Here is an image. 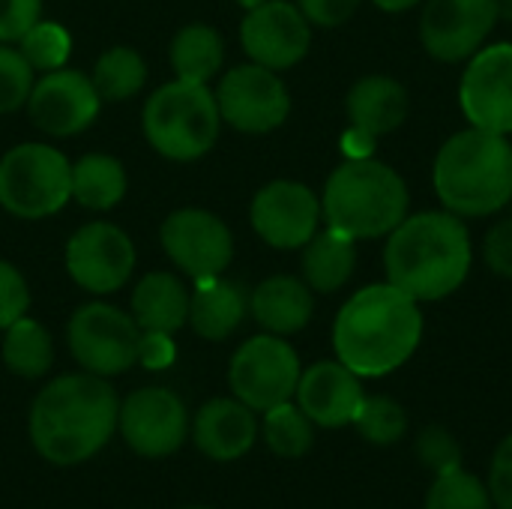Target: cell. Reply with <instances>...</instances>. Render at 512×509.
<instances>
[{"instance_id": "obj_7", "label": "cell", "mask_w": 512, "mask_h": 509, "mask_svg": "<svg viewBox=\"0 0 512 509\" xmlns=\"http://www.w3.org/2000/svg\"><path fill=\"white\" fill-rule=\"evenodd\" d=\"M72 198V165L48 144H18L0 159V207L18 219H45Z\"/></svg>"}, {"instance_id": "obj_44", "label": "cell", "mask_w": 512, "mask_h": 509, "mask_svg": "<svg viewBox=\"0 0 512 509\" xmlns=\"http://www.w3.org/2000/svg\"><path fill=\"white\" fill-rule=\"evenodd\" d=\"M234 3H240V6L249 12V9H255V6H261V3H267V0H234Z\"/></svg>"}, {"instance_id": "obj_21", "label": "cell", "mask_w": 512, "mask_h": 509, "mask_svg": "<svg viewBox=\"0 0 512 509\" xmlns=\"http://www.w3.org/2000/svg\"><path fill=\"white\" fill-rule=\"evenodd\" d=\"M408 108H411L408 90L390 75L360 78L348 90V99H345L351 129H357L369 138H381V135L396 132L405 123Z\"/></svg>"}, {"instance_id": "obj_8", "label": "cell", "mask_w": 512, "mask_h": 509, "mask_svg": "<svg viewBox=\"0 0 512 509\" xmlns=\"http://www.w3.org/2000/svg\"><path fill=\"white\" fill-rule=\"evenodd\" d=\"M228 381L246 408L270 411L294 399L300 384V357L282 336L264 333L240 345L231 360Z\"/></svg>"}, {"instance_id": "obj_37", "label": "cell", "mask_w": 512, "mask_h": 509, "mask_svg": "<svg viewBox=\"0 0 512 509\" xmlns=\"http://www.w3.org/2000/svg\"><path fill=\"white\" fill-rule=\"evenodd\" d=\"M42 12V0H0V42H18Z\"/></svg>"}, {"instance_id": "obj_43", "label": "cell", "mask_w": 512, "mask_h": 509, "mask_svg": "<svg viewBox=\"0 0 512 509\" xmlns=\"http://www.w3.org/2000/svg\"><path fill=\"white\" fill-rule=\"evenodd\" d=\"M498 15L501 18H512V0H498Z\"/></svg>"}, {"instance_id": "obj_10", "label": "cell", "mask_w": 512, "mask_h": 509, "mask_svg": "<svg viewBox=\"0 0 512 509\" xmlns=\"http://www.w3.org/2000/svg\"><path fill=\"white\" fill-rule=\"evenodd\" d=\"M216 105L225 123L240 132L264 135L279 129L291 114V96L282 78L258 63L231 69L216 90Z\"/></svg>"}, {"instance_id": "obj_39", "label": "cell", "mask_w": 512, "mask_h": 509, "mask_svg": "<svg viewBox=\"0 0 512 509\" xmlns=\"http://www.w3.org/2000/svg\"><path fill=\"white\" fill-rule=\"evenodd\" d=\"M489 495L498 509H512V435H507L495 456H492V471H489Z\"/></svg>"}, {"instance_id": "obj_41", "label": "cell", "mask_w": 512, "mask_h": 509, "mask_svg": "<svg viewBox=\"0 0 512 509\" xmlns=\"http://www.w3.org/2000/svg\"><path fill=\"white\" fill-rule=\"evenodd\" d=\"M138 360L147 369H165L174 363V345H171V333H144L141 345H138Z\"/></svg>"}, {"instance_id": "obj_35", "label": "cell", "mask_w": 512, "mask_h": 509, "mask_svg": "<svg viewBox=\"0 0 512 509\" xmlns=\"http://www.w3.org/2000/svg\"><path fill=\"white\" fill-rule=\"evenodd\" d=\"M417 456L426 468L438 474L462 468V447L444 426H426L417 438Z\"/></svg>"}, {"instance_id": "obj_12", "label": "cell", "mask_w": 512, "mask_h": 509, "mask_svg": "<svg viewBox=\"0 0 512 509\" xmlns=\"http://www.w3.org/2000/svg\"><path fill=\"white\" fill-rule=\"evenodd\" d=\"M459 105L471 126L512 135V42L483 45L468 60Z\"/></svg>"}, {"instance_id": "obj_17", "label": "cell", "mask_w": 512, "mask_h": 509, "mask_svg": "<svg viewBox=\"0 0 512 509\" xmlns=\"http://www.w3.org/2000/svg\"><path fill=\"white\" fill-rule=\"evenodd\" d=\"M123 441L147 459L171 456L183 447L189 432V417L177 393L162 387L135 390L117 417Z\"/></svg>"}, {"instance_id": "obj_42", "label": "cell", "mask_w": 512, "mask_h": 509, "mask_svg": "<svg viewBox=\"0 0 512 509\" xmlns=\"http://www.w3.org/2000/svg\"><path fill=\"white\" fill-rule=\"evenodd\" d=\"M378 9H384V12H408V9H414L417 3H423V0H372Z\"/></svg>"}, {"instance_id": "obj_32", "label": "cell", "mask_w": 512, "mask_h": 509, "mask_svg": "<svg viewBox=\"0 0 512 509\" xmlns=\"http://www.w3.org/2000/svg\"><path fill=\"white\" fill-rule=\"evenodd\" d=\"M492 495L489 486L468 474L465 468L438 474L429 495H426V509H492Z\"/></svg>"}, {"instance_id": "obj_1", "label": "cell", "mask_w": 512, "mask_h": 509, "mask_svg": "<svg viewBox=\"0 0 512 509\" xmlns=\"http://www.w3.org/2000/svg\"><path fill=\"white\" fill-rule=\"evenodd\" d=\"M423 339V312L390 282L360 288L336 315V360L360 378H384L405 366Z\"/></svg>"}, {"instance_id": "obj_40", "label": "cell", "mask_w": 512, "mask_h": 509, "mask_svg": "<svg viewBox=\"0 0 512 509\" xmlns=\"http://www.w3.org/2000/svg\"><path fill=\"white\" fill-rule=\"evenodd\" d=\"M363 0H297L300 12L309 18V24L318 27H339L345 24Z\"/></svg>"}, {"instance_id": "obj_16", "label": "cell", "mask_w": 512, "mask_h": 509, "mask_svg": "<svg viewBox=\"0 0 512 509\" xmlns=\"http://www.w3.org/2000/svg\"><path fill=\"white\" fill-rule=\"evenodd\" d=\"M162 249L195 282L222 276L234 255L228 225L207 210H177L162 225Z\"/></svg>"}, {"instance_id": "obj_18", "label": "cell", "mask_w": 512, "mask_h": 509, "mask_svg": "<svg viewBox=\"0 0 512 509\" xmlns=\"http://www.w3.org/2000/svg\"><path fill=\"white\" fill-rule=\"evenodd\" d=\"M102 96L96 93L90 75L75 72V69H54L45 72L39 81H33L27 111L36 129L54 135V138H69L87 129L96 114H99Z\"/></svg>"}, {"instance_id": "obj_23", "label": "cell", "mask_w": 512, "mask_h": 509, "mask_svg": "<svg viewBox=\"0 0 512 509\" xmlns=\"http://www.w3.org/2000/svg\"><path fill=\"white\" fill-rule=\"evenodd\" d=\"M246 312H249V300H246L243 288L222 279V276L198 279L195 291L189 294L192 330L210 342L228 339L243 324Z\"/></svg>"}, {"instance_id": "obj_15", "label": "cell", "mask_w": 512, "mask_h": 509, "mask_svg": "<svg viewBox=\"0 0 512 509\" xmlns=\"http://www.w3.org/2000/svg\"><path fill=\"white\" fill-rule=\"evenodd\" d=\"M252 228L273 249H303L321 222V198L297 180H273L252 198Z\"/></svg>"}, {"instance_id": "obj_31", "label": "cell", "mask_w": 512, "mask_h": 509, "mask_svg": "<svg viewBox=\"0 0 512 509\" xmlns=\"http://www.w3.org/2000/svg\"><path fill=\"white\" fill-rule=\"evenodd\" d=\"M351 426L360 432L363 441H369L375 447H390L405 438L408 414L390 396H366Z\"/></svg>"}, {"instance_id": "obj_3", "label": "cell", "mask_w": 512, "mask_h": 509, "mask_svg": "<svg viewBox=\"0 0 512 509\" xmlns=\"http://www.w3.org/2000/svg\"><path fill=\"white\" fill-rule=\"evenodd\" d=\"M120 402L99 375H63L33 402L30 441L54 465H78L96 456L117 429Z\"/></svg>"}, {"instance_id": "obj_19", "label": "cell", "mask_w": 512, "mask_h": 509, "mask_svg": "<svg viewBox=\"0 0 512 509\" xmlns=\"http://www.w3.org/2000/svg\"><path fill=\"white\" fill-rule=\"evenodd\" d=\"M297 405L300 411L324 429H342L354 423L366 393L360 384V375H354L339 360H321L300 372L297 384Z\"/></svg>"}, {"instance_id": "obj_20", "label": "cell", "mask_w": 512, "mask_h": 509, "mask_svg": "<svg viewBox=\"0 0 512 509\" xmlns=\"http://www.w3.org/2000/svg\"><path fill=\"white\" fill-rule=\"evenodd\" d=\"M258 423L240 399H213L195 417V444L216 462H234L252 450Z\"/></svg>"}, {"instance_id": "obj_11", "label": "cell", "mask_w": 512, "mask_h": 509, "mask_svg": "<svg viewBox=\"0 0 512 509\" xmlns=\"http://www.w3.org/2000/svg\"><path fill=\"white\" fill-rule=\"evenodd\" d=\"M498 0H426L420 15V42L441 63L471 60L492 36Z\"/></svg>"}, {"instance_id": "obj_28", "label": "cell", "mask_w": 512, "mask_h": 509, "mask_svg": "<svg viewBox=\"0 0 512 509\" xmlns=\"http://www.w3.org/2000/svg\"><path fill=\"white\" fill-rule=\"evenodd\" d=\"M51 339L45 333V327L33 318H18L15 324L6 327V339H3V363L9 372H15L18 378H42L51 369Z\"/></svg>"}, {"instance_id": "obj_34", "label": "cell", "mask_w": 512, "mask_h": 509, "mask_svg": "<svg viewBox=\"0 0 512 509\" xmlns=\"http://www.w3.org/2000/svg\"><path fill=\"white\" fill-rule=\"evenodd\" d=\"M30 90H33V66L24 60L18 48L0 42V114L27 105Z\"/></svg>"}, {"instance_id": "obj_6", "label": "cell", "mask_w": 512, "mask_h": 509, "mask_svg": "<svg viewBox=\"0 0 512 509\" xmlns=\"http://www.w3.org/2000/svg\"><path fill=\"white\" fill-rule=\"evenodd\" d=\"M144 135L150 147L174 162H192L210 153L219 138L222 114L207 84L171 81L144 105Z\"/></svg>"}, {"instance_id": "obj_14", "label": "cell", "mask_w": 512, "mask_h": 509, "mask_svg": "<svg viewBox=\"0 0 512 509\" xmlns=\"http://www.w3.org/2000/svg\"><path fill=\"white\" fill-rule=\"evenodd\" d=\"M132 240L111 222H90L66 243V270L72 282L90 294H111L132 276Z\"/></svg>"}, {"instance_id": "obj_13", "label": "cell", "mask_w": 512, "mask_h": 509, "mask_svg": "<svg viewBox=\"0 0 512 509\" xmlns=\"http://www.w3.org/2000/svg\"><path fill=\"white\" fill-rule=\"evenodd\" d=\"M240 42L252 63L279 72L306 57L312 45V24L297 3L267 0L246 12L240 24Z\"/></svg>"}, {"instance_id": "obj_25", "label": "cell", "mask_w": 512, "mask_h": 509, "mask_svg": "<svg viewBox=\"0 0 512 509\" xmlns=\"http://www.w3.org/2000/svg\"><path fill=\"white\" fill-rule=\"evenodd\" d=\"M354 267L357 240L330 225L315 231V237L303 246V282L318 294H336L342 285H348Z\"/></svg>"}, {"instance_id": "obj_30", "label": "cell", "mask_w": 512, "mask_h": 509, "mask_svg": "<svg viewBox=\"0 0 512 509\" xmlns=\"http://www.w3.org/2000/svg\"><path fill=\"white\" fill-rule=\"evenodd\" d=\"M312 420L300 411V405L282 402L270 411H264V441L276 456L300 459L312 450L315 432Z\"/></svg>"}, {"instance_id": "obj_24", "label": "cell", "mask_w": 512, "mask_h": 509, "mask_svg": "<svg viewBox=\"0 0 512 509\" xmlns=\"http://www.w3.org/2000/svg\"><path fill=\"white\" fill-rule=\"evenodd\" d=\"M132 315L144 333H177L189 321V291L171 273H147L132 294Z\"/></svg>"}, {"instance_id": "obj_2", "label": "cell", "mask_w": 512, "mask_h": 509, "mask_svg": "<svg viewBox=\"0 0 512 509\" xmlns=\"http://www.w3.org/2000/svg\"><path fill=\"white\" fill-rule=\"evenodd\" d=\"M474 246L468 225L450 210L405 216L384 246L387 282L417 303H435L462 288L471 273Z\"/></svg>"}, {"instance_id": "obj_38", "label": "cell", "mask_w": 512, "mask_h": 509, "mask_svg": "<svg viewBox=\"0 0 512 509\" xmlns=\"http://www.w3.org/2000/svg\"><path fill=\"white\" fill-rule=\"evenodd\" d=\"M483 261L501 279H512V216L489 228L483 240Z\"/></svg>"}, {"instance_id": "obj_4", "label": "cell", "mask_w": 512, "mask_h": 509, "mask_svg": "<svg viewBox=\"0 0 512 509\" xmlns=\"http://www.w3.org/2000/svg\"><path fill=\"white\" fill-rule=\"evenodd\" d=\"M432 183L444 210L459 219H480L512 201V144L477 126L456 132L435 156Z\"/></svg>"}, {"instance_id": "obj_29", "label": "cell", "mask_w": 512, "mask_h": 509, "mask_svg": "<svg viewBox=\"0 0 512 509\" xmlns=\"http://www.w3.org/2000/svg\"><path fill=\"white\" fill-rule=\"evenodd\" d=\"M96 93L108 102L132 99L147 81V63L135 48H108L90 75Z\"/></svg>"}, {"instance_id": "obj_27", "label": "cell", "mask_w": 512, "mask_h": 509, "mask_svg": "<svg viewBox=\"0 0 512 509\" xmlns=\"http://www.w3.org/2000/svg\"><path fill=\"white\" fill-rule=\"evenodd\" d=\"M222 57H225L222 36L207 24L183 27L171 42V66L180 81L207 84L219 72Z\"/></svg>"}, {"instance_id": "obj_22", "label": "cell", "mask_w": 512, "mask_h": 509, "mask_svg": "<svg viewBox=\"0 0 512 509\" xmlns=\"http://www.w3.org/2000/svg\"><path fill=\"white\" fill-rule=\"evenodd\" d=\"M249 309L267 333L291 336V333H300L312 321L315 300H312V288L303 279L270 276L252 291Z\"/></svg>"}, {"instance_id": "obj_9", "label": "cell", "mask_w": 512, "mask_h": 509, "mask_svg": "<svg viewBox=\"0 0 512 509\" xmlns=\"http://www.w3.org/2000/svg\"><path fill=\"white\" fill-rule=\"evenodd\" d=\"M69 351L90 375H120L138 363L141 327L108 303L81 306L69 321Z\"/></svg>"}, {"instance_id": "obj_5", "label": "cell", "mask_w": 512, "mask_h": 509, "mask_svg": "<svg viewBox=\"0 0 512 509\" xmlns=\"http://www.w3.org/2000/svg\"><path fill=\"white\" fill-rule=\"evenodd\" d=\"M408 204L411 195L402 174L366 156L342 162L327 177L321 213L330 228L354 240H375L387 237L408 216Z\"/></svg>"}, {"instance_id": "obj_45", "label": "cell", "mask_w": 512, "mask_h": 509, "mask_svg": "<svg viewBox=\"0 0 512 509\" xmlns=\"http://www.w3.org/2000/svg\"><path fill=\"white\" fill-rule=\"evenodd\" d=\"M195 509H198V507H195Z\"/></svg>"}, {"instance_id": "obj_36", "label": "cell", "mask_w": 512, "mask_h": 509, "mask_svg": "<svg viewBox=\"0 0 512 509\" xmlns=\"http://www.w3.org/2000/svg\"><path fill=\"white\" fill-rule=\"evenodd\" d=\"M27 306H30V291L24 276L12 264L0 261V330L24 318Z\"/></svg>"}, {"instance_id": "obj_26", "label": "cell", "mask_w": 512, "mask_h": 509, "mask_svg": "<svg viewBox=\"0 0 512 509\" xmlns=\"http://www.w3.org/2000/svg\"><path fill=\"white\" fill-rule=\"evenodd\" d=\"M126 195V171L114 156L90 153L72 165V198L87 210H111Z\"/></svg>"}, {"instance_id": "obj_33", "label": "cell", "mask_w": 512, "mask_h": 509, "mask_svg": "<svg viewBox=\"0 0 512 509\" xmlns=\"http://www.w3.org/2000/svg\"><path fill=\"white\" fill-rule=\"evenodd\" d=\"M72 39L66 33L63 24L57 21H36L21 39H18V51L24 54V60L33 66V72H54L63 69L66 57H69Z\"/></svg>"}]
</instances>
